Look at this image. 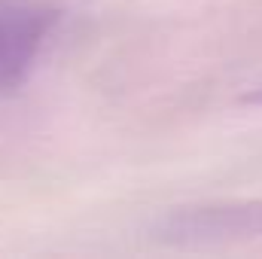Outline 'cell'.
<instances>
[{
	"instance_id": "1",
	"label": "cell",
	"mask_w": 262,
	"mask_h": 259,
	"mask_svg": "<svg viewBox=\"0 0 262 259\" xmlns=\"http://www.w3.org/2000/svg\"><path fill=\"white\" fill-rule=\"evenodd\" d=\"M58 9L43 0H0V89L18 85L43 52Z\"/></svg>"
},
{
	"instance_id": "2",
	"label": "cell",
	"mask_w": 262,
	"mask_h": 259,
	"mask_svg": "<svg viewBox=\"0 0 262 259\" xmlns=\"http://www.w3.org/2000/svg\"><path fill=\"white\" fill-rule=\"evenodd\" d=\"M159 238L180 244V247L262 238V201L207 204V207L177 210L159 226Z\"/></svg>"
},
{
	"instance_id": "3",
	"label": "cell",
	"mask_w": 262,
	"mask_h": 259,
	"mask_svg": "<svg viewBox=\"0 0 262 259\" xmlns=\"http://www.w3.org/2000/svg\"><path fill=\"white\" fill-rule=\"evenodd\" d=\"M250 101H262V95H256V98H250Z\"/></svg>"
}]
</instances>
